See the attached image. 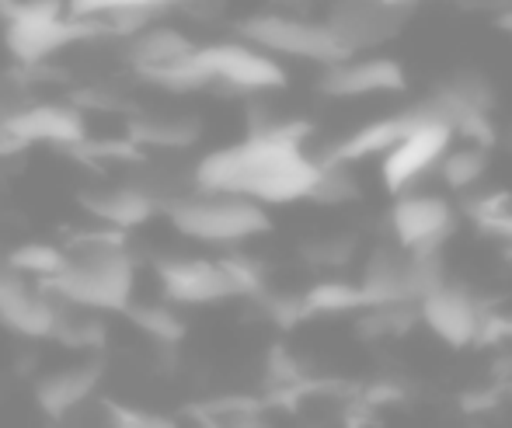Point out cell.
Segmentation results:
<instances>
[{"label":"cell","instance_id":"cell-24","mask_svg":"<svg viewBox=\"0 0 512 428\" xmlns=\"http://www.w3.org/2000/svg\"><path fill=\"white\" fill-rule=\"evenodd\" d=\"M192 415L206 425H255L258 422V404L248 397H216L199 408H192Z\"/></svg>","mask_w":512,"mask_h":428},{"label":"cell","instance_id":"cell-6","mask_svg":"<svg viewBox=\"0 0 512 428\" xmlns=\"http://www.w3.org/2000/svg\"><path fill=\"white\" fill-rule=\"evenodd\" d=\"M405 18L408 7H394L387 0H335L324 25L345 53L359 56L391 42L401 32Z\"/></svg>","mask_w":512,"mask_h":428},{"label":"cell","instance_id":"cell-8","mask_svg":"<svg viewBox=\"0 0 512 428\" xmlns=\"http://www.w3.org/2000/svg\"><path fill=\"white\" fill-rule=\"evenodd\" d=\"M418 314L429 324L432 335L443 338V342L453 348L478 345L481 338H485L488 317H492L478 296H471L460 286H450V282L432 289V293L418 303Z\"/></svg>","mask_w":512,"mask_h":428},{"label":"cell","instance_id":"cell-27","mask_svg":"<svg viewBox=\"0 0 512 428\" xmlns=\"http://www.w3.org/2000/svg\"><path fill=\"white\" fill-rule=\"evenodd\" d=\"M157 14L161 11H154V7H115V11L105 14V28L112 35L133 39V35H140L143 28H150V21H154Z\"/></svg>","mask_w":512,"mask_h":428},{"label":"cell","instance_id":"cell-32","mask_svg":"<svg viewBox=\"0 0 512 428\" xmlns=\"http://www.w3.org/2000/svg\"><path fill=\"white\" fill-rule=\"evenodd\" d=\"M14 4V0H0V14H4L7 11V7H11Z\"/></svg>","mask_w":512,"mask_h":428},{"label":"cell","instance_id":"cell-18","mask_svg":"<svg viewBox=\"0 0 512 428\" xmlns=\"http://www.w3.org/2000/svg\"><path fill=\"white\" fill-rule=\"evenodd\" d=\"M196 49H199L196 42L178 32V28H143L140 35H133L129 60H133L136 70H150V67H168V63L185 60Z\"/></svg>","mask_w":512,"mask_h":428},{"label":"cell","instance_id":"cell-31","mask_svg":"<svg viewBox=\"0 0 512 428\" xmlns=\"http://www.w3.org/2000/svg\"><path fill=\"white\" fill-rule=\"evenodd\" d=\"M387 4H394V7H411V4H418V0H387Z\"/></svg>","mask_w":512,"mask_h":428},{"label":"cell","instance_id":"cell-17","mask_svg":"<svg viewBox=\"0 0 512 428\" xmlns=\"http://www.w3.org/2000/svg\"><path fill=\"white\" fill-rule=\"evenodd\" d=\"M411 122H415L411 108H408V112H401V115H391V119L370 122V126H363L359 133H352L349 140H342L338 147H331L321 161L356 164V161H366V157H384L387 150H391L394 143L408 133Z\"/></svg>","mask_w":512,"mask_h":428},{"label":"cell","instance_id":"cell-13","mask_svg":"<svg viewBox=\"0 0 512 428\" xmlns=\"http://www.w3.org/2000/svg\"><path fill=\"white\" fill-rule=\"evenodd\" d=\"M4 126L18 136L21 143H49V147L74 150L88 140V122H84L77 105H60V101H42L18 112L4 115Z\"/></svg>","mask_w":512,"mask_h":428},{"label":"cell","instance_id":"cell-20","mask_svg":"<svg viewBox=\"0 0 512 428\" xmlns=\"http://www.w3.org/2000/svg\"><path fill=\"white\" fill-rule=\"evenodd\" d=\"M436 168L443 174L446 188H453V192H471L488 171V147H481V143H464L460 150L450 147Z\"/></svg>","mask_w":512,"mask_h":428},{"label":"cell","instance_id":"cell-26","mask_svg":"<svg viewBox=\"0 0 512 428\" xmlns=\"http://www.w3.org/2000/svg\"><path fill=\"white\" fill-rule=\"evenodd\" d=\"M171 4H189V0H67V14H74V18H105L115 7H154V11H164Z\"/></svg>","mask_w":512,"mask_h":428},{"label":"cell","instance_id":"cell-33","mask_svg":"<svg viewBox=\"0 0 512 428\" xmlns=\"http://www.w3.org/2000/svg\"><path fill=\"white\" fill-rule=\"evenodd\" d=\"M279 4H300V0H279Z\"/></svg>","mask_w":512,"mask_h":428},{"label":"cell","instance_id":"cell-9","mask_svg":"<svg viewBox=\"0 0 512 428\" xmlns=\"http://www.w3.org/2000/svg\"><path fill=\"white\" fill-rule=\"evenodd\" d=\"M457 227V213L443 195L398 192L391 206V234L401 251H439Z\"/></svg>","mask_w":512,"mask_h":428},{"label":"cell","instance_id":"cell-29","mask_svg":"<svg viewBox=\"0 0 512 428\" xmlns=\"http://www.w3.org/2000/svg\"><path fill=\"white\" fill-rule=\"evenodd\" d=\"M18 150H25V143H21L18 136L4 126V119H0V157H11V154H18Z\"/></svg>","mask_w":512,"mask_h":428},{"label":"cell","instance_id":"cell-1","mask_svg":"<svg viewBox=\"0 0 512 428\" xmlns=\"http://www.w3.org/2000/svg\"><path fill=\"white\" fill-rule=\"evenodd\" d=\"M310 136L307 122H279L262 119L251 126L248 140L234 147L213 150L199 161L196 185L199 192H230L244 199L283 202L307 199L321 164L304 154V140Z\"/></svg>","mask_w":512,"mask_h":428},{"label":"cell","instance_id":"cell-10","mask_svg":"<svg viewBox=\"0 0 512 428\" xmlns=\"http://www.w3.org/2000/svg\"><path fill=\"white\" fill-rule=\"evenodd\" d=\"M157 279L171 303L182 307H206L223 303L230 296H241L227 261H203V258H171L157 261Z\"/></svg>","mask_w":512,"mask_h":428},{"label":"cell","instance_id":"cell-22","mask_svg":"<svg viewBox=\"0 0 512 428\" xmlns=\"http://www.w3.org/2000/svg\"><path fill=\"white\" fill-rule=\"evenodd\" d=\"M363 307V293L352 282H317L314 289L304 296V310L307 314H345V310H359Z\"/></svg>","mask_w":512,"mask_h":428},{"label":"cell","instance_id":"cell-5","mask_svg":"<svg viewBox=\"0 0 512 428\" xmlns=\"http://www.w3.org/2000/svg\"><path fill=\"white\" fill-rule=\"evenodd\" d=\"M241 39L251 46L265 49V53L279 56H297L310 63H338L345 60V49L335 42L324 21H304V18H286V14H255L241 25Z\"/></svg>","mask_w":512,"mask_h":428},{"label":"cell","instance_id":"cell-25","mask_svg":"<svg viewBox=\"0 0 512 428\" xmlns=\"http://www.w3.org/2000/svg\"><path fill=\"white\" fill-rule=\"evenodd\" d=\"M56 342H63L67 348H102L105 345V324L88 317V321H67L60 314V324L53 331Z\"/></svg>","mask_w":512,"mask_h":428},{"label":"cell","instance_id":"cell-2","mask_svg":"<svg viewBox=\"0 0 512 428\" xmlns=\"http://www.w3.org/2000/svg\"><path fill=\"white\" fill-rule=\"evenodd\" d=\"M63 251H67V258H63L60 272L42 279V289L49 296L84 310H115V314H122L129 307L136 261L112 234L81 237L74 248Z\"/></svg>","mask_w":512,"mask_h":428},{"label":"cell","instance_id":"cell-23","mask_svg":"<svg viewBox=\"0 0 512 428\" xmlns=\"http://www.w3.org/2000/svg\"><path fill=\"white\" fill-rule=\"evenodd\" d=\"M63 258H67V251L56 248V244H42V241L18 244L14 251H7V265L21 275H35V279H49L53 272H60Z\"/></svg>","mask_w":512,"mask_h":428},{"label":"cell","instance_id":"cell-12","mask_svg":"<svg viewBox=\"0 0 512 428\" xmlns=\"http://www.w3.org/2000/svg\"><path fill=\"white\" fill-rule=\"evenodd\" d=\"M408 87L405 67L391 56H363V60L328 63L321 77V91L328 98H370V94H398Z\"/></svg>","mask_w":512,"mask_h":428},{"label":"cell","instance_id":"cell-16","mask_svg":"<svg viewBox=\"0 0 512 428\" xmlns=\"http://www.w3.org/2000/svg\"><path fill=\"white\" fill-rule=\"evenodd\" d=\"M359 293H363V307H405V251L380 248L377 255L366 261Z\"/></svg>","mask_w":512,"mask_h":428},{"label":"cell","instance_id":"cell-7","mask_svg":"<svg viewBox=\"0 0 512 428\" xmlns=\"http://www.w3.org/2000/svg\"><path fill=\"white\" fill-rule=\"evenodd\" d=\"M209 81L230 84L234 91L244 94H262L286 87V70L272 60L265 49L251 46V42H220V46L199 49Z\"/></svg>","mask_w":512,"mask_h":428},{"label":"cell","instance_id":"cell-4","mask_svg":"<svg viewBox=\"0 0 512 428\" xmlns=\"http://www.w3.org/2000/svg\"><path fill=\"white\" fill-rule=\"evenodd\" d=\"M168 216L178 234L203 244H244L272 230L262 202L230 192H196L171 199Z\"/></svg>","mask_w":512,"mask_h":428},{"label":"cell","instance_id":"cell-11","mask_svg":"<svg viewBox=\"0 0 512 428\" xmlns=\"http://www.w3.org/2000/svg\"><path fill=\"white\" fill-rule=\"evenodd\" d=\"M0 324L21 338H53L60 324V303L46 289H32L21 272L0 265Z\"/></svg>","mask_w":512,"mask_h":428},{"label":"cell","instance_id":"cell-14","mask_svg":"<svg viewBox=\"0 0 512 428\" xmlns=\"http://www.w3.org/2000/svg\"><path fill=\"white\" fill-rule=\"evenodd\" d=\"M98 383H102V362H81V366L60 369V373H49L46 380H39L35 401L49 418H67L95 394Z\"/></svg>","mask_w":512,"mask_h":428},{"label":"cell","instance_id":"cell-30","mask_svg":"<svg viewBox=\"0 0 512 428\" xmlns=\"http://www.w3.org/2000/svg\"><path fill=\"white\" fill-rule=\"evenodd\" d=\"M464 7H474V11H495V14H502V11H509L512 7V0H460Z\"/></svg>","mask_w":512,"mask_h":428},{"label":"cell","instance_id":"cell-19","mask_svg":"<svg viewBox=\"0 0 512 428\" xmlns=\"http://www.w3.org/2000/svg\"><path fill=\"white\" fill-rule=\"evenodd\" d=\"M203 136V126L196 119H136L129 126V140L136 147H168L185 150Z\"/></svg>","mask_w":512,"mask_h":428},{"label":"cell","instance_id":"cell-3","mask_svg":"<svg viewBox=\"0 0 512 428\" xmlns=\"http://www.w3.org/2000/svg\"><path fill=\"white\" fill-rule=\"evenodd\" d=\"M4 18V46L21 63H42L74 42L108 32L102 18L67 14V0H14Z\"/></svg>","mask_w":512,"mask_h":428},{"label":"cell","instance_id":"cell-28","mask_svg":"<svg viewBox=\"0 0 512 428\" xmlns=\"http://www.w3.org/2000/svg\"><path fill=\"white\" fill-rule=\"evenodd\" d=\"M105 411H108V418H112V425H119V428H171V418L150 415V411L129 408V404L108 401Z\"/></svg>","mask_w":512,"mask_h":428},{"label":"cell","instance_id":"cell-15","mask_svg":"<svg viewBox=\"0 0 512 428\" xmlns=\"http://www.w3.org/2000/svg\"><path fill=\"white\" fill-rule=\"evenodd\" d=\"M81 206L105 227H140L157 213V199L143 188H105V192H84Z\"/></svg>","mask_w":512,"mask_h":428},{"label":"cell","instance_id":"cell-21","mask_svg":"<svg viewBox=\"0 0 512 428\" xmlns=\"http://www.w3.org/2000/svg\"><path fill=\"white\" fill-rule=\"evenodd\" d=\"M122 314H126L143 335L154 338V342L175 345L185 338V321L171 307H161V303H140V307H136V303L129 300V307L122 310Z\"/></svg>","mask_w":512,"mask_h":428}]
</instances>
